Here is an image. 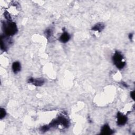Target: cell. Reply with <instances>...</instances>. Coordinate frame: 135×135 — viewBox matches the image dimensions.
<instances>
[{
  "label": "cell",
  "instance_id": "6da1fadb",
  "mask_svg": "<svg viewBox=\"0 0 135 135\" xmlns=\"http://www.w3.org/2000/svg\"><path fill=\"white\" fill-rule=\"evenodd\" d=\"M3 29L7 36H12L18 32L16 24L13 22H3Z\"/></svg>",
  "mask_w": 135,
  "mask_h": 135
},
{
  "label": "cell",
  "instance_id": "7a4b0ae2",
  "mask_svg": "<svg viewBox=\"0 0 135 135\" xmlns=\"http://www.w3.org/2000/svg\"><path fill=\"white\" fill-rule=\"evenodd\" d=\"M122 55L119 52L116 51L112 57V60L118 69H121L125 66V62L122 61Z\"/></svg>",
  "mask_w": 135,
  "mask_h": 135
},
{
  "label": "cell",
  "instance_id": "3957f363",
  "mask_svg": "<svg viewBox=\"0 0 135 135\" xmlns=\"http://www.w3.org/2000/svg\"><path fill=\"white\" fill-rule=\"evenodd\" d=\"M59 125H62L65 127H68L69 126V122L68 120L63 117H59L57 119H56L52 121L49 125L50 128L51 127H54Z\"/></svg>",
  "mask_w": 135,
  "mask_h": 135
},
{
  "label": "cell",
  "instance_id": "277c9868",
  "mask_svg": "<svg viewBox=\"0 0 135 135\" xmlns=\"http://www.w3.org/2000/svg\"><path fill=\"white\" fill-rule=\"evenodd\" d=\"M117 124L119 126H123L125 125L128 120L127 117L123 115L120 112H118L117 114Z\"/></svg>",
  "mask_w": 135,
  "mask_h": 135
},
{
  "label": "cell",
  "instance_id": "5b68a950",
  "mask_svg": "<svg viewBox=\"0 0 135 135\" xmlns=\"http://www.w3.org/2000/svg\"><path fill=\"white\" fill-rule=\"evenodd\" d=\"M28 82L32 83L36 86H41L44 84V80L42 78L33 79L32 78H31L28 80Z\"/></svg>",
  "mask_w": 135,
  "mask_h": 135
},
{
  "label": "cell",
  "instance_id": "8992f818",
  "mask_svg": "<svg viewBox=\"0 0 135 135\" xmlns=\"http://www.w3.org/2000/svg\"><path fill=\"white\" fill-rule=\"evenodd\" d=\"M114 133V131L111 130L108 125H104L101 130V134H112Z\"/></svg>",
  "mask_w": 135,
  "mask_h": 135
},
{
  "label": "cell",
  "instance_id": "52a82bcc",
  "mask_svg": "<svg viewBox=\"0 0 135 135\" xmlns=\"http://www.w3.org/2000/svg\"><path fill=\"white\" fill-rule=\"evenodd\" d=\"M70 39V36L67 32H64L60 38V41L62 43H66L69 41Z\"/></svg>",
  "mask_w": 135,
  "mask_h": 135
},
{
  "label": "cell",
  "instance_id": "ba28073f",
  "mask_svg": "<svg viewBox=\"0 0 135 135\" xmlns=\"http://www.w3.org/2000/svg\"><path fill=\"white\" fill-rule=\"evenodd\" d=\"M21 69V64L19 62H18V61L14 62L12 64V70L15 74H16V73H18V72L20 71Z\"/></svg>",
  "mask_w": 135,
  "mask_h": 135
},
{
  "label": "cell",
  "instance_id": "9c48e42d",
  "mask_svg": "<svg viewBox=\"0 0 135 135\" xmlns=\"http://www.w3.org/2000/svg\"><path fill=\"white\" fill-rule=\"evenodd\" d=\"M105 27V25L102 23H98L97 24H95L93 27L92 30L94 31H98L99 32H101Z\"/></svg>",
  "mask_w": 135,
  "mask_h": 135
},
{
  "label": "cell",
  "instance_id": "30bf717a",
  "mask_svg": "<svg viewBox=\"0 0 135 135\" xmlns=\"http://www.w3.org/2000/svg\"><path fill=\"white\" fill-rule=\"evenodd\" d=\"M52 34V30L51 29H47L45 31V35H46V37L49 38L51 36Z\"/></svg>",
  "mask_w": 135,
  "mask_h": 135
},
{
  "label": "cell",
  "instance_id": "8fae6325",
  "mask_svg": "<svg viewBox=\"0 0 135 135\" xmlns=\"http://www.w3.org/2000/svg\"><path fill=\"white\" fill-rule=\"evenodd\" d=\"M4 14L5 19H6L9 22H11V21H12V19H11L10 14L9 13V12H7V11H5Z\"/></svg>",
  "mask_w": 135,
  "mask_h": 135
},
{
  "label": "cell",
  "instance_id": "7c38bea8",
  "mask_svg": "<svg viewBox=\"0 0 135 135\" xmlns=\"http://www.w3.org/2000/svg\"><path fill=\"white\" fill-rule=\"evenodd\" d=\"M7 115V113H6V111H5V110L3 108H1V114H0V118H1V119H3V118H4L5 116H6Z\"/></svg>",
  "mask_w": 135,
  "mask_h": 135
},
{
  "label": "cell",
  "instance_id": "4fadbf2b",
  "mask_svg": "<svg viewBox=\"0 0 135 135\" xmlns=\"http://www.w3.org/2000/svg\"><path fill=\"white\" fill-rule=\"evenodd\" d=\"M49 129H50V127L49 126H44L41 128L40 130L42 132H46L48 131V130H49Z\"/></svg>",
  "mask_w": 135,
  "mask_h": 135
},
{
  "label": "cell",
  "instance_id": "5bb4252c",
  "mask_svg": "<svg viewBox=\"0 0 135 135\" xmlns=\"http://www.w3.org/2000/svg\"><path fill=\"white\" fill-rule=\"evenodd\" d=\"M130 95H131V97L132 98V99L133 100L134 99V91H132L131 93H130Z\"/></svg>",
  "mask_w": 135,
  "mask_h": 135
},
{
  "label": "cell",
  "instance_id": "9a60e30c",
  "mask_svg": "<svg viewBox=\"0 0 135 135\" xmlns=\"http://www.w3.org/2000/svg\"><path fill=\"white\" fill-rule=\"evenodd\" d=\"M132 37H133V34L132 33H130L129 35V38L130 39V40H131V39H132Z\"/></svg>",
  "mask_w": 135,
  "mask_h": 135
},
{
  "label": "cell",
  "instance_id": "2e32d148",
  "mask_svg": "<svg viewBox=\"0 0 135 135\" xmlns=\"http://www.w3.org/2000/svg\"><path fill=\"white\" fill-rule=\"evenodd\" d=\"M122 86H123L124 87H125L126 88H128V86L127 84L126 83H124V82H122Z\"/></svg>",
  "mask_w": 135,
  "mask_h": 135
}]
</instances>
